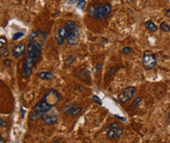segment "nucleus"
<instances>
[{"label":"nucleus","mask_w":170,"mask_h":143,"mask_svg":"<svg viewBox=\"0 0 170 143\" xmlns=\"http://www.w3.org/2000/svg\"><path fill=\"white\" fill-rule=\"evenodd\" d=\"M51 106L46 103V102L42 99L40 100L38 103L33 107V111L30 115V119L33 120V121H36L40 118H43V116L51 110Z\"/></svg>","instance_id":"nucleus-1"},{"label":"nucleus","mask_w":170,"mask_h":143,"mask_svg":"<svg viewBox=\"0 0 170 143\" xmlns=\"http://www.w3.org/2000/svg\"><path fill=\"white\" fill-rule=\"evenodd\" d=\"M46 39H47V34L42 31V30H34L30 33V40L34 44L38 45L39 47H43L45 42H46Z\"/></svg>","instance_id":"nucleus-2"},{"label":"nucleus","mask_w":170,"mask_h":143,"mask_svg":"<svg viewBox=\"0 0 170 143\" xmlns=\"http://www.w3.org/2000/svg\"><path fill=\"white\" fill-rule=\"evenodd\" d=\"M142 63L146 69H153L158 64V59H156L154 54H152L151 52H147L143 57Z\"/></svg>","instance_id":"nucleus-3"},{"label":"nucleus","mask_w":170,"mask_h":143,"mask_svg":"<svg viewBox=\"0 0 170 143\" xmlns=\"http://www.w3.org/2000/svg\"><path fill=\"white\" fill-rule=\"evenodd\" d=\"M60 98H61L60 93L56 90H49L44 95L43 100L46 102V103H48L51 107H53L58 103Z\"/></svg>","instance_id":"nucleus-4"},{"label":"nucleus","mask_w":170,"mask_h":143,"mask_svg":"<svg viewBox=\"0 0 170 143\" xmlns=\"http://www.w3.org/2000/svg\"><path fill=\"white\" fill-rule=\"evenodd\" d=\"M124 133V129L120 128L117 123H113V124L108 127V132H107V135L108 138H118L120 136Z\"/></svg>","instance_id":"nucleus-5"},{"label":"nucleus","mask_w":170,"mask_h":143,"mask_svg":"<svg viewBox=\"0 0 170 143\" xmlns=\"http://www.w3.org/2000/svg\"><path fill=\"white\" fill-rule=\"evenodd\" d=\"M26 50H28V57L36 60L40 57V54H41L42 48L31 42V41H29V46L26 48Z\"/></svg>","instance_id":"nucleus-6"},{"label":"nucleus","mask_w":170,"mask_h":143,"mask_svg":"<svg viewBox=\"0 0 170 143\" xmlns=\"http://www.w3.org/2000/svg\"><path fill=\"white\" fill-rule=\"evenodd\" d=\"M112 12V7L108 4H105V5H97L96 8V13H95V17L98 20H102L106 18L107 16H108Z\"/></svg>","instance_id":"nucleus-7"},{"label":"nucleus","mask_w":170,"mask_h":143,"mask_svg":"<svg viewBox=\"0 0 170 143\" xmlns=\"http://www.w3.org/2000/svg\"><path fill=\"white\" fill-rule=\"evenodd\" d=\"M35 65V60L32 59L30 58H26L24 61V64H23V71H22V75L25 78H29L31 74V70L33 66Z\"/></svg>","instance_id":"nucleus-8"},{"label":"nucleus","mask_w":170,"mask_h":143,"mask_svg":"<svg viewBox=\"0 0 170 143\" xmlns=\"http://www.w3.org/2000/svg\"><path fill=\"white\" fill-rule=\"evenodd\" d=\"M79 37H80V31L78 28H74L73 30H71V32L67 33V42L70 46H76L78 41H79Z\"/></svg>","instance_id":"nucleus-9"},{"label":"nucleus","mask_w":170,"mask_h":143,"mask_svg":"<svg viewBox=\"0 0 170 143\" xmlns=\"http://www.w3.org/2000/svg\"><path fill=\"white\" fill-rule=\"evenodd\" d=\"M134 93H135V88L134 87H127L119 94V100L121 102H126L129 98H131L133 97Z\"/></svg>","instance_id":"nucleus-10"},{"label":"nucleus","mask_w":170,"mask_h":143,"mask_svg":"<svg viewBox=\"0 0 170 143\" xmlns=\"http://www.w3.org/2000/svg\"><path fill=\"white\" fill-rule=\"evenodd\" d=\"M67 30L66 29V27L63 26V27H60V28L58 29L57 33H56V41L59 46H62L65 42V40L67 39Z\"/></svg>","instance_id":"nucleus-11"},{"label":"nucleus","mask_w":170,"mask_h":143,"mask_svg":"<svg viewBox=\"0 0 170 143\" xmlns=\"http://www.w3.org/2000/svg\"><path fill=\"white\" fill-rule=\"evenodd\" d=\"M26 50V47L24 45V44H19L17 46H15V48L13 49V57L14 58H20V57H22L23 54H25Z\"/></svg>","instance_id":"nucleus-12"},{"label":"nucleus","mask_w":170,"mask_h":143,"mask_svg":"<svg viewBox=\"0 0 170 143\" xmlns=\"http://www.w3.org/2000/svg\"><path fill=\"white\" fill-rule=\"evenodd\" d=\"M37 77L39 79H41V80H53L54 78H55V75H54L52 72H49V71H41V72H39L37 74Z\"/></svg>","instance_id":"nucleus-13"},{"label":"nucleus","mask_w":170,"mask_h":143,"mask_svg":"<svg viewBox=\"0 0 170 143\" xmlns=\"http://www.w3.org/2000/svg\"><path fill=\"white\" fill-rule=\"evenodd\" d=\"M43 121L46 125H55L58 122V117L56 115H46L43 116Z\"/></svg>","instance_id":"nucleus-14"},{"label":"nucleus","mask_w":170,"mask_h":143,"mask_svg":"<svg viewBox=\"0 0 170 143\" xmlns=\"http://www.w3.org/2000/svg\"><path fill=\"white\" fill-rule=\"evenodd\" d=\"M145 26H146V28L151 32H155L156 30H158V26H156L155 24H154L152 20H148V22H146Z\"/></svg>","instance_id":"nucleus-15"},{"label":"nucleus","mask_w":170,"mask_h":143,"mask_svg":"<svg viewBox=\"0 0 170 143\" xmlns=\"http://www.w3.org/2000/svg\"><path fill=\"white\" fill-rule=\"evenodd\" d=\"M65 27H66V29L67 30V32H71V30H73L74 28H76V22L72 20H67V22L66 23Z\"/></svg>","instance_id":"nucleus-16"},{"label":"nucleus","mask_w":170,"mask_h":143,"mask_svg":"<svg viewBox=\"0 0 170 143\" xmlns=\"http://www.w3.org/2000/svg\"><path fill=\"white\" fill-rule=\"evenodd\" d=\"M96 8H97V4L96 5H92L89 7V9H88V15L91 18H94L95 17V13H96Z\"/></svg>","instance_id":"nucleus-17"},{"label":"nucleus","mask_w":170,"mask_h":143,"mask_svg":"<svg viewBox=\"0 0 170 143\" xmlns=\"http://www.w3.org/2000/svg\"><path fill=\"white\" fill-rule=\"evenodd\" d=\"M81 110H82V108H81V107H72L71 110L69 113V115H71V116H76L77 114H79L81 112Z\"/></svg>","instance_id":"nucleus-18"},{"label":"nucleus","mask_w":170,"mask_h":143,"mask_svg":"<svg viewBox=\"0 0 170 143\" xmlns=\"http://www.w3.org/2000/svg\"><path fill=\"white\" fill-rule=\"evenodd\" d=\"M9 54V50L6 49V48H2V49H0V58H4V57H7Z\"/></svg>","instance_id":"nucleus-19"},{"label":"nucleus","mask_w":170,"mask_h":143,"mask_svg":"<svg viewBox=\"0 0 170 143\" xmlns=\"http://www.w3.org/2000/svg\"><path fill=\"white\" fill-rule=\"evenodd\" d=\"M160 28H161L162 31H164V32H169L170 31V26L166 23H161Z\"/></svg>","instance_id":"nucleus-20"},{"label":"nucleus","mask_w":170,"mask_h":143,"mask_svg":"<svg viewBox=\"0 0 170 143\" xmlns=\"http://www.w3.org/2000/svg\"><path fill=\"white\" fill-rule=\"evenodd\" d=\"M25 36V33L23 32H16L14 35H13V40L16 41V40H19V39H21Z\"/></svg>","instance_id":"nucleus-21"},{"label":"nucleus","mask_w":170,"mask_h":143,"mask_svg":"<svg viewBox=\"0 0 170 143\" xmlns=\"http://www.w3.org/2000/svg\"><path fill=\"white\" fill-rule=\"evenodd\" d=\"M6 44H7V38L5 36H0V49L4 48Z\"/></svg>","instance_id":"nucleus-22"},{"label":"nucleus","mask_w":170,"mask_h":143,"mask_svg":"<svg viewBox=\"0 0 170 143\" xmlns=\"http://www.w3.org/2000/svg\"><path fill=\"white\" fill-rule=\"evenodd\" d=\"M86 5V1L85 0H80V1H77V8L80 10H83L85 8Z\"/></svg>","instance_id":"nucleus-23"},{"label":"nucleus","mask_w":170,"mask_h":143,"mask_svg":"<svg viewBox=\"0 0 170 143\" xmlns=\"http://www.w3.org/2000/svg\"><path fill=\"white\" fill-rule=\"evenodd\" d=\"M72 107H73V104H72V103L66 105V106L64 107V113L69 114V113H70V111L71 110V108H72Z\"/></svg>","instance_id":"nucleus-24"},{"label":"nucleus","mask_w":170,"mask_h":143,"mask_svg":"<svg viewBox=\"0 0 170 143\" xmlns=\"http://www.w3.org/2000/svg\"><path fill=\"white\" fill-rule=\"evenodd\" d=\"M131 51H132V49L130 47H124L123 49H122V53L123 54H130Z\"/></svg>","instance_id":"nucleus-25"},{"label":"nucleus","mask_w":170,"mask_h":143,"mask_svg":"<svg viewBox=\"0 0 170 143\" xmlns=\"http://www.w3.org/2000/svg\"><path fill=\"white\" fill-rule=\"evenodd\" d=\"M141 101H142V98H137L135 100H134V102H133V104H132V106L133 107H135V106H138V104H140L141 103Z\"/></svg>","instance_id":"nucleus-26"},{"label":"nucleus","mask_w":170,"mask_h":143,"mask_svg":"<svg viewBox=\"0 0 170 143\" xmlns=\"http://www.w3.org/2000/svg\"><path fill=\"white\" fill-rule=\"evenodd\" d=\"M93 100L96 102V103H98L99 105H102V101L101 99L97 97V95H93Z\"/></svg>","instance_id":"nucleus-27"},{"label":"nucleus","mask_w":170,"mask_h":143,"mask_svg":"<svg viewBox=\"0 0 170 143\" xmlns=\"http://www.w3.org/2000/svg\"><path fill=\"white\" fill-rule=\"evenodd\" d=\"M4 142H5V139L2 137L1 135H0V143H4Z\"/></svg>","instance_id":"nucleus-28"},{"label":"nucleus","mask_w":170,"mask_h":143,"mask_svg":"<svg viewBox=\"0 0 170 143\" xmlns=\"http://www.w3.org/2000/svg\"><path fill=\"white\" fill-rule=\"evenodd\" d=\"M3 124H4V122H3V120L1 119V117H0V126H1V125H2V126H4Z\"/></svg>","instance_id":"nucleus-29"},{"label":"nucleus","mask_w":170,"mask_h":143,"mask_svg":"<svg viewBox=\"0 0 170 143\" xmlns=\"http://www.w3.org/2000/svg\"><path fill=\"white\" fill-rule=\"evenodd\" d=\"M166 16H167V17H170V9L166 12Z\"/></svg>","instance_id":"nucleus-30"},{"label":"nucleus","mask_w":170,"mask_h":143,"mask_svg":"<svg viewBox=\"0 0 170 143\" xmlns=\"http://www.w3.org/2000/svg\"><path fill=\"white\" fill-rule=\"evenodd\" d=\"M74 2H76V0H71V1H70L69 3H70V4H72V3H74Z\"/></svg>","instance_id":"nucleus-31"},{"label":"nucleus","mask_w":170,"mask_h":143,"mask_svg":"<svg viewBox=\"0 0 170 143\" xmlns=\"http://www.w3.org/2000/svg\"><path fill=\"white\" fill-rule=\"evenodd\" d=\"M130 1H132V2H133V1H135V0H130Z\"/></svg>","instance_id":"nucleus-32"},{"label":"nucleus","mask_w":170,"mask_h":143,"mask_svg":"<svg viewBox=\"0 0 170 143\" xmlns=\"http://www.w3.org/2000/svg\"><path fill=\"white\" fill-rule=\"evenodd\" d=\"M78 1H80V0H78Z\"/></svg>","instance_id":"nucleus-33"}]
</instances>
